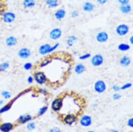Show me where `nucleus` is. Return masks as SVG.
<instances>
[{
  "label": "nucleus",
  "instance_id": "nucleus-1",
  "mask_svg": "<svg viewBox=\"0 0 133 132\" xmlns=\"http://www.w3.org/2000/svg\"><path fill=\"white\" fill-rule=\"evenodd\" d=\"M128 30H129L128 27L127 25L122 24L119 25L118 27L116 28V31L119 35L123 36V35H125V34H126L127 33Z\"/></svg>",
  "mask_w": 133,
  "mask_h": 132
},
{
  "label": "nucleus",
  "instance_id": "nucleus-2",
  "mask_svg": "<svg viewBox=\"0 0 133 132\" xmlns=\"http://www.w3.org/2000/svg\"><path fill=\"white\" fill-rule=\"evenodd\" d=\"M103 57L100 55H96L93 56L91 59V62L92 64L95 66H100L103 63Z\"/></svg>",
  "mask_w": 133,
  "mask_h": 132
},
{
  "label": "nucleus",
  "instance_id": "nucleus-3",
  "mask_svg": "<svg viewBox=\"0 0 133 132\" xmlns=\"http://www.w3.org/2000/svg\"><path fill=\"white\" fill-rule=\"evenodd\" d=\"M95 88L96 92L99 93H102L105 91L106 88L105 84L102 81H99L96 83Z\"/></svg>",
  "mask_w": 133,
  "mask_h": 132
},
{
  "label": "nucleus",
  "instance_id": "nucleus-4",
  "mask_svg": "<svg viewBox=\"0 0 133 132\" xmlns=\"http://www.w3.org/2000/svg\"><path fill=\"white\" fill-rule=\"evenodd\" d=\"M62 35V31L59 28L54 29L50 33V36L53 40H57L59 39Z\"/></svg>",
  "mask_w": 133,
  "mask_h": 132
},
{
  "label": "nucleus",
  "instance_id": "nucleus-5",
  "mask_svg": "<svg viewBox=\"0 0 133 132\" xmlns=\"http://www.w3.org/2000/svg\"><path fill=\"white\" fill-rule=\"evenodd\" d=\"M109 36L108 34L105 32H100L98 33L96 36V39L98 42L100 43H103L108 40Z\"/></svg>",
  "mask_w": 133,
  "mask_h": 132
},
{
  "label": "nucleus",
  "instance_id": "nucleus-6",
  "mask_svg": "<svg viewBox=\"0 0 133 132\" xmlns=\"http://www.w3.org/2000/svg\"><path fill=\"white\" fill-rule=\"evenodd\" d=\"M13 128V124L11 123L6 122L2 123L0 125V130L2 132H9Z\"/></svg>",
  "mask_w": 133,
  "mask_h": 132
},
{
  "label": "nucleus",
  "instance_id": "nucleus-7",
  "mask_svg": "<svg viewBox=\"0 0 133 132\" xmlns=\"http://www.w3.org/2000/svg\"><path fill=\"white\" fill-rule=\"evenodd\" d=\"M35 80L39 84H43L46 81L45 75L42 72H38L35 75Z\"/></svg>",
  "mask_w": 133,
  "mask_h": 132
},
{
  "label": "nucleus",
  "instance_id": "nucleus-8",
  "mask_svg": "<svg viewBox=\"0 0 133 132\" xmlns=\"http://www.w3.org/2000/svg\"><path fill=\"white\" fill-rule=\"evenodd\" d=\"M19 56L22 58H27L28 57H29L30 55V52L29 50L27 48H23L21 49L18 53Z\"/></svg>",
  "mask_w": 133,
  "mask_h": 132
},
{
  "label": "nucleus",
  "instance_id": "nucleus-9",
  "mask_svg": "<svg viewBox=\"0 0 133 132\" xmlns=\"http://www.w3.org/2000/svg\"><path fill=\"white\" fill-rule=\"evenodd\" d=\"M62 106V100L60 99H56L52 103V108L54 111H58L61 109Z\"/></svg>",
  "mask_w": 133,
  "mask_h": 132
},
{
  "label": "nucleus",
  "instance_id": "nucleus-10",
  "mask_svg": "<svg viewBox=\"0 0 133 132\" xmlns=\"http://www.w3.org/2000/svg\"><path fill=\"white\" fill-rule=\"evenodd\" d=\"M15 15L12 13H6L4 15V20L6 22H11L15 20Z\"/></svg>",
  "mask_w": 133,
  "mask_h": 132
},
{
  "label": "nucleus",
  "instance_id": "nucleus-11",
  "mask_svg": "<svg viewBox=\"0 0 133 132\" xmlns=\"http://www.w3.org/2000/svg\"><path fill=\"white\" fill-rule=\"evenodd\" d=\"M80 123L81 124L84 126H89L91 123V118L87 115L83 116V117L81 119Z\"/></svg>",
  "mask_w": 133,
  "mask_h": 132
},
{
  "label": "nucleus",
  "instance_id": "nucleus-12",
  "mask_svg": "<svg viewBox=\"0 0 133 132\" xmlns=\"http://www.w3.org/2000/svg\"><path fill=\"white\" fill-rule=\"evenodd\" d=\"M51 46L49 44H44L41 46L39 49V52L42 55H44L49 53H50Z\"/></svg>",
  "mask_w": 133,
  "mask_h": 132
},
{
  "label": "nucleus",
  "instance_id": "nucleus-13",
  "mask_svg": "<svg viewBox=\"0 0 133 132\" xmlns=\"http://www.w3.org/2000/svg\"><path fill=\"white\" fill-rule=\"evenodd\" d=\"M64 122L67 124H72L75 121V117L73 114H68L64 118Z\"/></svg>",
  "mask_w": 133,
  "mask_h": 132
},
{
  "label": "nucleus",
  "instance_id": "nucleus-14",
  "mask_svg": "<svg viewBox=\"0 0 133 132\" xmlns=\"http://www.w3.org/2000/svg\"><path fill=\"white\" fill-rule=\"evenodd\" d=\"M120 10L124 14H127L130 12L131 10V7L130 5L128 4H122L121 7H120Z\"/></svg>",
  "mask_w": 133,
  "mask_h": 132
},
{
  "label": "nucleus",
  "instance_id": "nucleus-15",
  "mask_svg": "<svg viewBox=\"0 0 133 132\" xmlns=\"http://www.w3.org/2000/svg\"><path fill=\"white\" fill-rule=\"evenodd\" d=\"M65 16V12L63 9H59L55 13V17L57 19L60 20L63 18Z\"/></svg>",
  "mask_w": 133,
  "mask_h": 132
},
{
  "label": "nucleus",
  "instance_id": "nucleus-16",
  "mask_svg": "<svg viewBox=\"0 0 133 132\" xmlns=\"http://www.w3.org/2000/svg\"><path fill=\"white\" fill-rule=\"evenodd\" d=\"M31 119V117L30 115H21L18 119V122L20 123H25Z\"/></svg>",
  "mask_w": 133,
  "mask_h": 132
},
{
  "label": "nucleus",
  "instance_id": "nucleus-17",
  "mask_svg": "<svg viewBox=\"0 0 133 132\" xmlns=\"http://www.w3.org/2000/svg\"><path fill=\"white\" fill-rule=\"evenodd\" d=\"M94 9V5L89 2H87L83 5V9L86 12H91Z\"/></svg>",
  "mask_w": 133,
  "mask_h": 132
},
{
  "label": "nucleus",
  "instance_id": "nucleus-18",
  "mask_svg": "<svg viewBox=\"0 0 133 132\" xmlns=\"http://www.w3.org/2000/svg\"><path fill=\"white\" fill-rule=\"evenodd\" d=\"M17 43V40L13 36H10L6 40V44L8 46H14Z\"/></svg>",
  "mask_w": 133,
  "mask_h": 132
},
{
  "label": "nucleus",
  "instance_id": "nucleus-19",
  "mask_svg": "<svg viewBox=\"0 0 133 132\" xmlns=\"http://www.w3.org/2000/svg\"><path fill=\"white\" fill-rule=\"evenodd\" d=\"M130 63V60L128 57L126 56H124L120 60V64L121 65L123 66H128Z\"/></svg>",
  "mask_w": 133,
  "mask_h": 132
},
{
  "label": "nucleus",
  "instance_id": "nucleus-20",
  "mask_svg": "<svg viewBox=\"0 0 133 132\" xmlns=\"http://www.w3.org/2000/svg\"><path fill=\"white\" fill-rule=\"evenodd\" d=\"M46 4L50 7H55L58 5V0H47Z\"/></svg>",
  "mask_w": 133,
  "mask_h": 132
},
{
  "label": "nucleus",
  "instance_id": "nucleus-21",
  "mask_svg": "<svg viewBox=\"0 0 133 132\" xmlns=\"http://www.w3.org/2000/svg\"><path fill=\"white\" fill-rule=\"evenodd\" d=\"M75 72L78 74H80L83 73V71L85 70V68L84 66L82 65V64H79L76 66L75 67Z\"/></svg>",
  "mask_w": 133,
  "mask_h": 132
},
{
  "label": "nucleus",
  "instance_id": "nucleus-22",
  "mask_svg": "<svg viewBox=\"0 0 133 132\" xmlns=\"http://www.w3.org/2000/svg\"><path fill=\"white\" fill-rule=\"evenodd\" d=\"M35 2L34 0H24L23 5L25 7H30L35 5Z\"/></svg>",
  "mask_w": 133,
  "mask_h": 132
},
{
  "label": "nucleus",
  "instance_id": "nucleus-23",
  "mask_svg": "<svg viewBox=\"0 0 133 132\" xmlns=\"http://www.w3.org/2000/svg\"><path fill=\"white\" fill-rule=\"evenodd\" d=\"M118 48L119 51H128V50L129 49L130 46L128 44L123 43V44H121L119 45Z\"/></svg>",
  "mask_w": 133,
  "mask_h": 132
},
{
  "label": "nucleus",
  "instance_id": "nucleus-24",
  "mask_svg": "<svg viewBox=\"0 0 133 132\" xmlns=\"http://www.w3.org/2000/svg\"><path fill=\"white\" fill-rule=\"evenodd\" d=\"M11 107H12V104H10L4 106L3 107H2L1 109H0V114L9 111Z\"/></svg>",
  "mask_w": 133,
  "mask_h": 132
},
{
  "label": "nucleus",
  "instance_id": "nucleus-25",
  "mask_svg": "<svg viewBox=\"0 0 133 132\" xmlns=\"http://www.w3.org/2000/svg\"><path fill=\"white\" fill-rule=\"evenodd\" d=\"M77 38L74 36H70L67 40V44L69 46H72L74 42L76 41Z\"/></svg>",
  "mask_w": 133,
  "mask_h": 132
},
{
  "label": "nucleus",
  "instance_id": "nucleus-26",
  "mask_svg": "<svg viewBox=\"0 0 133 132\" xmlns=\"http://www.w3.org/2000/svg\"><path fill=\"white\" fill-rule=\"evenodd\" d=\"M9 67V64L8 62H4L0 65V71H4Z\"/></svg>",
  "mask_w": 133,
  "mask_h": 132
},
{
  "label": "nucleus",
  "instance_id": "nucleus-27",
  "mask_svg": "<svg viewBox=\"0 0 133 132\" xmlns=\"http://www.w3.org/2000/svg\"><path fill=\"white\" fill-rule=\"evenodd\" d=\"M2 96L4 98L6 99L10 98V96H11L9 92H8V91H4L3 92H2Z\"/></svg>",
  "mask_w": 133,
  "mask_h": 132
},
{
  "label": "nucleus",
  "instance_id": "nucleus-28",
  "mask_svg": "<svg viewBox=\"0 0 133 132\" xmlns=\"http://www.w3.org/2000/svg\"><path fill=\"white\" fill-rule=\"evenodd\" d=\"M27 128L29 130H33L35 128V124L34 123H30L27 125Z\"/></svg>",
  "mask_w": 133,
  "mask_h": 132
},
{
  "label": "nucleus",
  "instance_id": "nucleus-29",
  "mask_svg": "<svg viewBox=\"0 0 133 132\" xmlns=\"http://www.w3.org/2000/svg\"><path fill=\"white\" fill-rule=\"evenodd\" d=\"M31 67H32V65H31V63H29V62L26 63V64L24 65L25 69L27 70H28L30 69L31 68Z\"/></svg>",
  "mask_w": 133,
  "mask_h": 132
},
{
  "label": "nucleus",
  "instance_id": "nucleus-30",
  "mask_svg": "<svg viewBox=\"0 0 133 132\" xmlns=\"http://www.w3.org/2000/svg\"><path fill=\"white\" fill-rule=\"evenodd\" d=\"M47 110V107H44L43 108H41V109L39 110V114H42L43 113L46 111V110Z\"/></svg>",
  "mask_w": 133,
  "mask_h": 132
},
{
  "label": "nucleus",
  "instance_id": "nucleus-31",
  "mask_svg": "<svg viewBox=\"0 0 133 132\" xmlns=\"http://www.w3.org/2000/svg\"><path fill=\"white\" fill-rule=\"evenodd\" d=\"M90 57V54H85L84 55H83V56H81L79 57V58L80 59H82V60H83V59H87L89 57Z\"/></svg>",
  "mask_w": 133,
  "mask_h": 132
},
{
  "label": "nucleus",
  "instance_id": "nucleus-32",
  "mask_svg": "<svg viewBox=\"0 0 133 132\" xmlns=\"http://www.w3.org/2000/svg\"><path fill=\"white\" fill-rule=\"evenodd\" d=\"M129 0H118V1L122 4H127V3L129 2Z\"/></svg>",
  "mask_w": 133,
  "mask_h": 132
},
{
  "label": "nucleus",
  "instance_id": "nucleus-33",
  "mask_svg": "<svg viewBox=\"0 0 133 132\" xmlns=\"http://www.w3.org/2000/svg\"><path fill=\"white\" fill-rule=\"evenodd\" d=\"M130 86H131V84L128 83V84H126V85H124L123 87H122L121 89H126V88H129V87H130Z\"/></svg>",
  "mask_w": 133,
  "mask_h": 132
},
{
  "label": "nucleus",
  "instance_id": "nucleus-34",
  "mask_svg": "<svg viewBox=\"0 0 133 132\" xmlns=\"http://www.w3.org/2000/svg\"><path fill=\"white\" fill-rule=\"evenodd\" d=\"M50 132H60V131L58 128H53L50 130Z\"/></svg>",
  "mask_w": 133,
  "mask_h": 132
},
{
  "label": "nucleus",
  "instance_id": "nucleus-35",
  "mask_svg": "<svg viewBox=\"0 0 133 132\" xmlns=\"http://www.w3.org/2000/svg\"><path fill=\"white\" fill-rule=\"evenodd\" d=\"M128 124L129 126H131V127H133V119H131L129 120L128 122Z\"/></svg>",
  "mask_w": 133,
  "mask_h": 132
},
{
  "label": "nucleus",
  "instance_id": "nucleus-36",
  "mask_svg": "<svg viewBox=\"0 0 133 132\" xmlns=\"http://www.w3.org/2000/svg\"><path fill=\"white\" fill-rule=\"evenodd\" d=\"M107 1H108V0H98V2L99 3L101 4H103L104 3H105Z\"/></svg>",
  "mask_w": 133,
  "mask_h": 132
},
{
  "label": "nucleus",
  "instance_id": "nucleus-37",
  "mask_svg": "<svg viewBox=\"0 0 133 132\" xmlns=\"http://www.w3.org/2000/svg\"><path fill=\"white\" fill-rule=\"evenodd\" d=\"M120 97H121V96L119 94H115L113 96V98L115 99H119L120 98Z\"/></svg>",
  "mask_w": 133,
  "mask_h": 132
},
{
  "label": "nucleus",
  "instance_id": "nucleus-38",
  "mask_svg": "<svg viewBox=\"0 0 133 132\" xmlns=\"http://www.w3.org/2000/svg\"><path fill=\"white\" fill-rule=\"evenodd\" d=\"M28 82L29 83H31L33 82V78L31 76H29L28 79Z\"/></svg>",
  "mask_w": 133,
  "mask_h": 132
},
{
  "label": "nucleus",
  "instance_id": "nucleus-39",
  "mask_svg": "<svg viewBox=\"0 0 133 132\" xmlns=\"http://www.w3.org/2000/svg\"><path fill=\"white\" fill-rule=\"evenodd\" d=\"M72 15L74 17H76V16H77L78 15V13L77 12H74L73 13Z\"/></svg>",
  "mask_w": 133,
  "mask_h": 132
},
{
  "label": "nucleus",
  "instance_id": "nucleus-40",
  "mask_svg": "<svg viewBox=\"0 0 133 132\" xmlns=\"http://www.w3.org/2000/svg\"><path fill=\"white\" fill-rule=\"evenodd\" d=\"M113 88H114V90H115V91H116L119 90V87H118V86H114L113 87Z\"/></svg>",
  "mask_w": 133,
  "mask_h": 132
},
{
  "label": "nucleus",
  "instance_id": "nucleus-41",
  "mask_svg": "<svg viewBox=\"0 0 133 132\" xmlns=\"http://www.w3.org/2000/svg\"><path fill=\"white\" fill-rule=\"evenodd\" d=\"M130 42H131V43L132 44H133V36H132L131 38H130Z\"/></svg>",
  "mask_w": 133,
  "mask_h": 132
},
{
  "label": "nucleus",
  "instance_id": "nucleus-42",
  "mask_svg": "<svg viewBox=\"0 0 133 132\" xmlns=\"http://www.w3.org/2000/svg\"><path fill=\"white\" fill-rule=\"evenodd\" d=\"M3 104V100H0V105H2Z\"/></svg>",
  "mask_w": 133,
  "mask_h": 132
},
{
  "label": "nucleus",
  "instance_id": "nucleus-43",
  "mask_svg": "<svg viewBox=\"0 0 133 132\" xmlns=\"http://www.w3.org/2000/svg\"><path fill=\"white\" fill-rule=\"evenodd\" d=\"M111 132H117V131H112Z\"/></svg>",
  "mask_w": 133,
  "mask_h": 132
},
{
  "label": "nucleus",
  "instance_id": "nucleus-44",
  "mask_svg": "<svg viewBox=\"0 0 133 132\" xmlns=\"http://www.w3.org/2000/svg\"><path fill=\"white\" fill-rule=\"evenodd\" d=\"M92 132V131H90V132Z\"/></svg>",
  "mask_w": 133,
  "mask_h": 132
}]
</instances>
